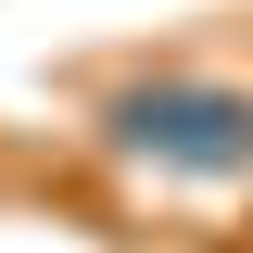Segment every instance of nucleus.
<instances>
[{"label":"nucleus","mask_w":253,"mask_h":253,"mask_svg":"<svg viewBox=\"0 0 253 253\" xmlns=\"http://www.w3.org/2000/svg\"><path fill=\"white\" fill-rule=\"evenodd\" d=\"M101 139L152 177H253V76H215V63H126L114 101H101Z\"/></svg>","instance_id":"nucleus-1"}]
</instances>
